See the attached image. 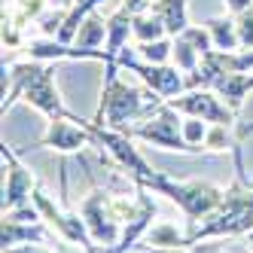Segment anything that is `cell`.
<instances>
[{
  "mask_svg": "<svg viewBox=\"0 0 253 253\" xmlns=\"http://www.w3.org/2000/svg\"><path fill=\"white\" fill-rule=\"evenodd\" d=\"M159 104H165L159 95L153 92L147 95L143 88L125 83V80H113L110 85H101V101H98L92 122L107 125L113 131H128L131 125L153 116L159 110Z\"/></svg>",
  "mask_w": 253,
  "mask_h": 253,
  "instance_id": "3957f363",
  "label": "cell"
},
{
  "mask_svg": "<svg viewBox=\"0 0 253 253\" xmlns=\"http://www.w3.org/2000/svg\"><path fill=\"white\" fill-rule=\"evenodd\" d=\"M52 253H55V250H52Z\"/></svg>",
  "mask_w": 253,
  "mask_h": 253,
  "instance_id": "f546056e",
  "label": "cell"
},
{
  "mask_svg": "<svg viewBox=\"0 0 253 253\" xmlns=\"http://www.w3.org/2000/svg\"><path fill=\"white\" fill-rule=\"evenodd\" d=\"M137 58L147 64H171V52H174V37H162L153 43H134Z\"/></svg>",
  "mask_w": 253,
  "mask_h": 253,
  "instance_id": "ac0fdd59",
  "label": "cell"
},
{
  "mask_svg": "<svg viewBox=\"0 0 253 253\" xmlns=\"http://www.w3.org/2000/svg\"><path fill=\"white\" fill-rule=\"evenodd\" d=\"M88 180H92V189H88L83 195V202H80V213H83V220L88 226V235H92V241L104 250V253H110L119 238H122V226L116 223V216H113V205H110V189H104L95 174L88 171Z\"/></svg>",
  "mask_w": 253,
  "mask_h": 253,
  "instance_id": "5b68a950",
  "label": "cell"
},
{
  "mask_svg": "<svg viewBox=\"0 0 253 253\" xmlns=\"http://www.w3.org/2000/svg\"><path fill=\"white\" fill-rule=\"evenodd\" d=\"M168 104L174 110H180L183 116L205 119L211 125H238V113H235L213 88H186L180 98H174Z\"/></svg>",
  "mask_w": 253,
  "mask_h": 253,
  "instance_id": "9c48e42d",
  "label": "cell"
},
{
  "mask_svg": "<svg viewBox=\"0 0 253 253\" xmlns=\"http://www.w3.org/2000/svg\"><path fill=\"white\" fill-rule=\"evenodd\" d=\"M125 134L134 137L137 143H143V147H156V150L180 153V156H198V150L189 147L183 137V113L174 110L171 104H159V110L153 116L131 125Z\"/></svg>",
  "mask_w": 253,
  "mask_h": 253,
  "instance_id": "277c9868",
  "label": "cell"
},
{
  "mask_svg": "<svg viewBox=\"0 0 253 253\" xmlns=\"http://www.w3.org/2000/svg\"><path fill=\"white\" fill-rule=\"evenodd\" d=\"M223 9L232 15H241V12L253 9V0H223Z\"/></svg>",
  "mask_w": 253,
  "mask_h": 253,
  "instance_id": "603a6c76",
  "label": "cell"
},
{
  "mask_svg": "<svg viewBox=\"0 0 253 253\" xmlns=\"http://www.w3.org/2000/svg\"><path fill=\"white\" fill-rule=\"evenodd\" d=\"M238 22V40H241V49H253V9L235 15Z\"/></svg>",
  "mask_w": 253,
  "mask_h": 253,
  "instance_id": "44dd1931",
  "label": "cell"
},
{
  "mask_svg": "<svg viewBox=\"0 0 253 253\" xmlns=\"http://www.w3.org/2000/svg\"><path fill=\"white\" fill-rule=\"evenodd\" d=\"M253 229V183L235 177V183L226 186V198L213 213H208L198 226L189 232V247L205 244V241H220V238H238Z\"/></svg>",
  "mask_w": 253,
  "mask_h": 253,
  "instance_id": "7a4b0ae2",
  "label": "cell"
},
{
  "mask_svg": "<svg viewBox=\"0 0 253 253\" xmlns=\"http://www.w3.org/2000/svg\"><path fill=\"white\" fill-rule=\"evenodd\" d=\"M183 253H226V250L220 244H213V241H205V244H195V247H189Z\"/></svg>",
  "mask_w": 253,
  "mask_h": 253,
  "instance_id": "d4e9b609",
  "label": "cell"
},
{
  "mask_svg": "<svg viewBox=\"0 0 253 253\" xmlns=\"http://www.w3.org/2000/svg\"><path fill=\"white\" fill-rule=\"evenodd\" d=\"M211 88L232 107L235 113H241V107L253 95V74H223Z\"/></svg>",
  "mask_w": 253,
  "mask_h": 253,
  "instance_id": "7c38bea8",
  "label": "cell"
},
{
  "mask_svg": "<svg viewBox=\"0 0 253 253\" xmlns=\"http://www.w3.org/2000/svg\"><path fill=\"white\" fill-rule=\"evenodd\" d=\"M208 131H211V122L205 119H195V116H183V137L189 147L198 150V156L205 153V140H208Z\"/></svg>",
  "mask_w": 253,
  "mask_h": 253,
  "instance_id": "ffe728a7",
  "label": "cell"
},
{
  "mask_svg": "<svg viewBox=\"0 0 253 253\" xmlns=\"http://www.w3.org/2000/svg\"><path fill=\"white\" fill-rule=\"evenodd\" d=\"M0 253H52L46 244H15V247H3Z\"/></svg>",
  "mask_w": 253,
  "mask_h": 253,
  "instance_id": "7402d4cb",
  "label": "cell"
},
{
  "mask_svg": "<svg viewBox=\"0 0 253 253\" xmlns=\"http://www.w3.org/2000/svg\"><path fill=\"white\" fill-rule=\"evenodd\" d=\"M116 64L125 67L128 74H134L153 95H159L165 104L186 92V74H183V70L174 67V64H147V61H140L134 46L125 49L122 55L116 58Z\"/></svg>",
  "mask_w": 253,
  "mask_h": 253,
  "instance_id": "8992f818",
  "label": "cell"
},
{
  "mask_svg": "<svg viewBox=\"0 0 253 253\" xmlns=\"http://www.w3.org/2000/svg\"><path fill=\"white\" fill-rule=\"evenodd\" d=\"M9 3H15V0H3V6H9Z\"/></svg>",
  "mask_w": 253,
  "mask_h": 253,
  "instance_id": "83f0119b",
  "label": "cell"
},
{
  "mask_svg": "<svg viewBox=\"0 0 253 253\" xmlns=\"http://www.w3.org/2000/svg\"><path fill=\"white\" fill-rule=\"evenodd\" d=\"M77 0H49V6H58V9H70Z\"/></svg>",
  "mask_w": 253,
  "mask_h": 253,
  "instance_id": "484cf974",
  "label": "cell"
},
{
  "mask_svg": "<svg viewBox=\"0 0 253 253\" xmlns=\"http://www.w3.org/2000/svg\"><path fill=\"white\" fill-rule=\"evenodd\" d=\"M0 156H3V171H6L3 174V213H6V211L31 205L34 189L40 186V180L6 140H3V147H0Z\"/></svg>",
  "mask_w": 253,
  "mask_h": 253,
  "instance_id": "ba28073f",
  "label": "cell"
},
{
  "mask_svg": "<svg viewBox=\"0 0 253 253\" xmlns=\"http://www.w3.org/2000/svg\"><path fill=\"white\" fill-rule=\"evenodd\" d=\"M147 253H165V250H147Z\"/></svg>",
  "mask_w": 253,
  "mask_h": 253,
  "instance_id": "f1b7e54d",
  "label": "cell"
},
{
  "mask_svg": "<svg viewBox=\"0 0 253 253\" xmlns=\"http://www.w3.org/2000/svg\"><path fill=\"white\" fill-rule=\"evenodd\" d=\"M162 37H168V28L153 9L134 12V43H153V40H162Z\"/></svg>",
  "mask_w": 253,
  "mask_h": 253,
  "instance_id": "2e32d148",
  "label": "cell"
},
{
  "mask_svg": "<svg viewBox=\"0 0 253 253\" xmlns=\"http://www.w3.org/2000/svg\"><path fill=\"white\" fill-rule=\"evenodd\" d=\"M46 238H55V232L46 223H22V220H9V216H3V223H0V244L3 247L43 244Z\"/></svg>",
  "mask_w": 253,
  "mask_h": 253,
  "instance_id": "8fae6325",
  "label": "cell"
},
{
  "mask_svg": "<svg viewBox=\"0 0 253 253\" xmlns=\"http://www.w3.org/2000/svg\"><path fill=\"white\" fill-rule=\"evenodd\" d=\"M55 253H88L85 247H80V244H70V241H61V238H55V247H52Z\"/></svg>",
  "mask_w": 253,
  "mask_h": 253,
  "instance_id": "cb8c5ba5",
  "label": "cell"
},
{
  "mask_svg": "<svg viewBox=\"0 0 253 253\" xmlns=\"http://www.w3.org/2000/svg\"><path fill=\"white\" fill-rule=\"evenodd\" d=\"M244 238H247V244H250V250H253V229H250V232L244 235Z\"/></svg>",
  "mask_w": 253,
  "mask_h": 253,
  "instance_id": "4316f807",
  "label": "cell"
},
{
  "mask_svg": "<svg viewBox=\"0 0 253 253\" xmlns=\"http://www.w3.org/2000/svg\"><path fill=\"white\" fill-rule=\"evenodd\" d=\"M205 28L213 40V49L216 52H238L241 49V40H238V22H235L232 12H216L211 19H205Z\"/></svg>",
  "mask_w": 253,
  "mask_h": 253,
  "instance_id": "4fadbf2b",
  "label": "cell"
},
{
  "mask_svg": "<svg viewBox=\"0 0 253 253\" xmlns=\"http://www.w3.org/2000/svg\"><path fill=\"white\" fill-rule=\"evenodd\" d=\"M67 19V9H58V6H49L37 22H34V37H58V31Z\"/></svg>",
  "mask_w": 253,
  "mask_h": 253,
  "instance_id": "d6986e66",
  "label": "cell"
},
{
  "mask_svg": "<svg viewBox=\"0 0 253 253\" xmlns=\"http://www.w3.org/2000/svg\"><path fill=\"white\" fill-rule=\"evenodd\" d=\"M107 43V15H101L98 9L85 15V22L80 25L77 37H74V46L77 49H85V52H101Z\"/></svg>",
  "mask_w": 253,
  "mask_h": 253,
  "instance_id": "9a60e30c",
  "label": "cell"
},
{
  "mask_svg": "<svg viewBox=\"0 0 253 253\" xmlns=\"http://www.w3.org/2000/svg\"><path fill=\"white\" fill-rule=\"evenodd\" d=\"M168 28V37H180L192 22H189V3L186 0H150V6Z\"/></svg>",
  "mask_w": 253,
  "mask_h": 253,
  "instance_id": "5bb4252c",
  "label": "cell"
},
{
  "mask_svg": "<svg viewBox=\"0 0 253 253\" xmlns=\"http://www.w3.org/2000/svg\"><path fill=\"white\" fill-rule=\"evenodd\" d=\"M137 186L150 189L153 195H165L171 205H177V211L183 213L186 229L198 226L208 213H213L220 208L223 198H226V186L208 183V180H180V177H171L165 171H156L153 177H147Z\"/></svg>",
  "mask_w": 253,
  "mask_h": 253,
  "instance_id": "6da1fadb",
  "label": "cell"
},
{
  "mask_svg": "<svg viewBox=\"0 0 253 253\" xmlns=\"http://www.w3.org/2000/svg\"><path fill=\"white\" fill-rule=\"evenodd\" d=\"M202 58H205V55L192 46V40L186 37V34L174 37V52H171V64H174V67H180V70L189 77V74H195V70L202 67Z\"/></svg>",
  "mask_w": 253,
  "mask_h": 253,
  "instance_id": "e0dca14e",
  "label": "cell"
},
{
  "mask_svg": "<svg viewBox=\"0 0 253 253\" xmlns=\"http://www.w3.org/2000/svg\"><path fill=\"white\" fill-rule=\"evenodd\" d=\"M147 250H165V253H183L189 250V232L186 226H177L171 220H156L140 241Z\"/></svg>",
  "mask_w": 253,
  "mask_h": 253,
  "instance_id": "30bf717a",
  "label": "cell"
},
{
  "mask_svg": "<svg viewBox=\"0 0 253 253\" xmlns=\"http://www.w3.org/2000/svg\"><path fill=\"white\" fill-rule=\"evenodd\" d=\"M31 150H52L58 156H83L85 150H98V140L88 128V119H46V128Z\"/></svg>",
  "mask_w": 253,
  "mask_h": 253,
  "instance_id": "52a82bcc",
  "label": "cell"
}]
</instances>
